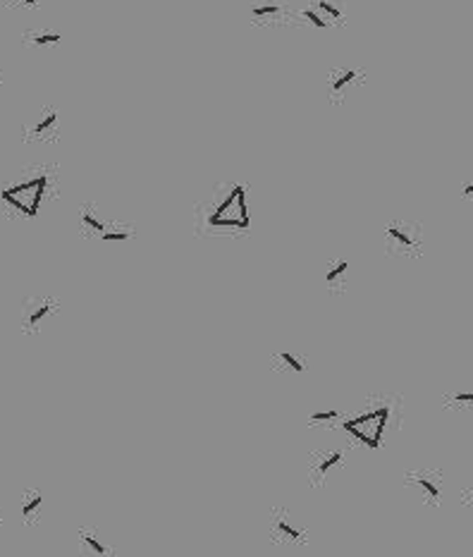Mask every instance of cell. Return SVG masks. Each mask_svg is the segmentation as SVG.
<instances>
[{
    "label": "cell",
    "mask_w": 473,
    "mask_h": 557,
    "mask_svg": "<svg viewBox=\"0 0 473 557\" xmlns=\"http://www.w3.org/2000/svg\"><path fill=\"white\" fill-rule=\"evenodd\" d=\"M354 77H356V72H354V70H349V72H342V75H337L335 79H332V84H330V91H332V93H342V91H344V86H349V84L354 81Z\"/></svg>",
    "instance_id": "6da1fadb"
},
{
    "label": "cell",
    "mask_w": 473,
    "mask_h": 557,
    "mask_svg": "<svg viewBox=\"0 0 473 557\" xmlns=\"http://www.w3.org/2000/svg\"><path fill=\"white\" fill-rule=\"evenodd\" d=\"M81 220H84V225H89L91 230H98V232L103 230V223H101V220H98V218L93 215L91 211H84V213H81Z\"/></svg>",
    "instance_id": "5bb4252c"
},
{
    "label": "cell",
    "mask_w": 473,
    "mask_h": 557,
    "mask_svg": "<svg viewBox=\"0 0 473 557\" xmlns=\"http://www.w3.org/2000/svg\"><path fill=\"white\" fill-rule=\"evenodd\" d=\"M19 2H24V5H31V7H34V5H38V0H19Z\"/></svg>",
    "instance_id": "7402d4cb"
},
{
    "label": "cell",
    "mask_w": 473,
    "mask_h": 557,
    "mask_svg": "<svg viewBox=\"0 0 473 557\" xmlns=\"http://www.w3.org/2000/svg\"><path fill=\"white\" fill-rule=\"evenodd\" d=\"M464 194H466V196H473V185H466V186H464Z\"/></svg>",
    "instance_id": "44dd1931"
},
{
    "label": "cell",
    "mask_w": 473,
    "mask_h": 557,
    "mask_svg": "<svg viewBox=\"0 0 473 557\" xmlns=\"http://www.w3.org/2000/svg\"><path fill=\"white\" fill-rule=\"evenodd\" d=\"M454 399L456 402H473V392H459L454 395Z\"/></svg>",
    "instance_id": "ffe728a7"
},
{
    "label": "cell",
    "mask_w": 473,
    "mask_h": 557,
    "mask_svg": "<svg viewBox=\"0 0 473 557\" xmlns=\"http://www.w3.org/2000/svg\"><path fill=\"white\" fill-rule=\"evenodd\" d=\"M416 483H419L420 488L430 495V498H440V488H437V483H433L430 478H425V476H419L416 478Z\"/></svg>",
    "instance_id": "52a82bcc"
},
{
    "label": "cell",
    "mask_w": 473,
    "mask_h": 557,
    "mask_svg": "<svg viewBox=\"0 0 473 557\" xmlns=\"http://www.w3.org/2000/svg\"><path fill=\"white\" fill-rule=\"evenodd\" d=\"M280 359H282V361H285L287 366H291V369H294L296 373H301V371H304V366L299 364V359H294V356H291L289 352H280Z\"/></svg>",
    "instance_id": "2e32d148"
},
{
    "label": "cell",
    "mask_w": 473,
    "mask_h": 557,
    "mask_svg": "<svg viewBox=\"0 0 473 557\" xmlns=\"http://www.w3.org/2000/svg\"><path fill=\"white\" fill-rule=\"evenodd\" d=\"M346 268H349V263H346V261H340V263H337V265H335V268L330 270L328 275H325V280H328L330 285H332V282H337V280H340V278H342V275L346 273Z\"/></svg>",
    "instance_id": "ba28073f"
},
{
    "label": "cell",
    "mask_w": 473,
    "mask_h": 557,
    "mask_svg": "<svg viewBox=\"0 0 473 557\" xmlns=\"http://www.w3.org/2000/svg\"><path fill=\"white\" fill-rule=\"evenodd\" d=\"M340 457H342L340 452H332L330 457H325V459H323V464L318 466V474H320V476H325V474L330 471V466H335L337 462H340Z\"/></svg>",
    "instance_id": "30bf717a"
},
{
    "label": "cell",
    "mask_w": 473,
    "mask_h": 557,
    "mask_svg": "<svg viewBox=\"0 0 473 557\" xmlns=\"http://www.w3.org/2000/svg\"><path fill=\"white\" fill-rule=\"evenodd\" d=\"M387 235H390L392 239H397L399 244H404V246H411V237H409L404 230H399V227H390V230H387Z\"/></svg>",
    "instance_id": "9c48e42d"
},
{
    "label": "cell",
    "mask_w": 473,
    "mask_h": 557,
    "mask_svg": "<svg viewBox=\"0 0 473 557\" xmlns=\"http://www.w3.org/2000/svg\"><path fill=\"white\" fill-rule=\"evenodd\" d=\"M277 12V5H256L254 15L256 17H265V15H275Z\"/></svg>",
    "instance_id": "ac0fdd59"
},
{
    "label": "cell",
    "mask_w": 473,
    "mask_h": 557,
    "mask_svg": "<svg viewBox=\"0 0 473 557\" xmlns=\"http://www.w3.org/2000/svg\"><path fill=\"white\" fill-rule=\"evenodd\" d=\"M41 502H43V498H41V495H31V498H29V502H24V504H22V514H24V517H31V514L36 512L38 507H41Z\"/></svg>",
    "instance_id": "8992f818"
},
{
    "label": "cell",
    "mask_w": 473,
    "mask_h": 557,
    "mask_svg": "<svg viewBox=\"0 0 473 557\" xmlns=\"http://www.w3.org/2000/svg\"><path fill=\"white\" fill-rule=\"evenodd\" d=\"M60 34H55V31H46V34H34V36H29V41L34 43V46H48V43H57L60 41Z\"/></svg>",
    "instance_id": "3957f363"
},
{
    "label": "cell",
    "mask_w": 473,
    "mask_h": 557,
    "mask_svg": "<svg viewBox=\"0 0 473 557\" xmlns=\"http://www.w3.org/2000/svg\"><path fill=\"white\" fill-rule=\"evenodd\" d=\"M48 311H51V306H48V304H38L36 309H34V311H31L29 316H26V325H38V320L46 316Z\"/></svg>",
    "instance_id": "277c9868"
},
{
    "label": "cell",
    "mask_w": 473,
    "mask_h": 557,
    "mask_svg": "<svg viewBox=\"0 0 473 557\" xmlns=\"http://www.w3.org/2000/svg\"><path fill=\"white\" fill-rule=\"evenodd\" d=\"M241 189H244V186H235V189L230 191V196H227V199H225V201L218 206V211H215V215H213V218H222V215H225V213H227V211H230V208L235 206V201L239 199V194H241Z\"/></svg>",
    "instance_id": "7a4b0ae2"
},
{
    "label": "cell",
    "mask_w": 473,
    "mask_h": 557,
    "mask_svg": "<svg viewBox=\"0 0 473 557\" xmlns=\"http://www.w3.org/2000/svg\"><path fill=\"white\" fill-rule=\"evenodd\" d=\"M101 239L103 241H125V239H129V232H103Z\"/></svg>",
    "instance_id": "e0dca14e"
},
{
    "label": "cell",
    "mask_w": 473,
    "mask_h": 557,
    "mask_svg": "<svg viewBox=\"0 0 473 557\" xmlns=\"http://www.w3.org/2000/svg\"><path fill=\"white\" fill-rule=\"evenodd\" d=\"M318 7L323 10V12H328L332 19H340L342 17V10L337 7V5H332V2H328V0H318Z\"/></svg>",
    "instance_id": "7c38bea8"
},
{
    "label": "cell",
    "mask_w": 473,
    "mask_h": 557,
    "mask_svg": "<svg viewBox=\"0 0 473 557\" xmlns=\"http://www.w3.org/2000/svg\"><path fill=\"white\" fill-rule=\"evenodd\" d=\"M301 15H304V17L309 19V22L313 24V27H315V29H325V27H328V22H325V19H320V17H318V12H313V10H304Z\"/></svg>",
    "instance_id": "9a60e30c"
},
{
    "label": "cell",
    "mask_w": 473,
    "mask_h": 557,
    "mask_svg": "<svg viewBox=\"0 0 473 557\" xmlns=\"http://www.w3.org/2000/svg\"><path fill=\"white\" fill-rule=\"evenodd\" d=\"M84 543H86V545H89V548H91V550H93V553H96V555H101V557H103V555H108V550H105V545H103V543H101V540H96V538H93V536H89V533H86V536H84Z\"/></svg>",
    "instance_id": "8fae6325"
},
{
    "label": "cell",
    "mask_w": 473,
    "mask_h": 557,
    "mask_svg": "<svg viewBox=\"0 0 473 557\" xmlns=\"http://www.w3.org/2000/svg\"><path fill=\"white\" fill-rule=\"evenodd\" d=\"M311 419L313 421H330V419H337V411H320V414H313Z\"/></svg>",
    "instance_id": "d6986e66"
},
{
    "label": "cell",
    "mask_w": 473,
    "mask_h": 557,
    "mask_svg": "<svg viewBox=\"0 0 473 557\" xmlns=\"http://www.w3.org/2000/svg\"><path fill=\"white\" fill-rule=\"evenodd\" d=\"M55 122H57V115L55 112H48L41 122H38L36 127H34V134H43V132H48V130H53L55 127Z\"/></svg>",
    "instance_id": "5b68a950"
},
{
    "label": "cell",
    "mask_w": 473,
    "mask_h": 557,
    "mask_svg": "<svg viewBox=\"0 0 473 557\" xmlns=\"http://www.w3.org/2000/svg\"><path fill=\"white\" fill-rule=\"evenodd\" d=\"M275 524H277V531H282L285 536H289V538H299V531H296L294 526H289V524L282 519V517H277V521H275Z\"/></svg>",
    "instance_id": "4fadbf2b"
}]
</instances>
